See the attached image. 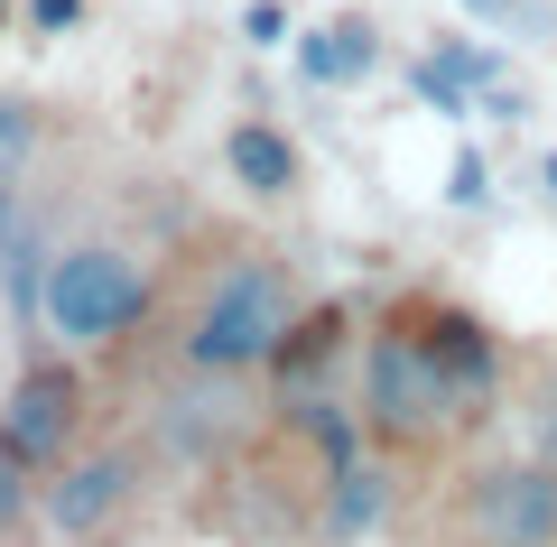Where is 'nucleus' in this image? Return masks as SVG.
Masks as SVG:
<instances>
[{
    "mask_svg": "<svg viewBox=\"0 0 557 547\" xmlns=\"http://www.w3.org/2000/svg\"><path fill=\"white\" fill-rule=\"evenodd\" d=\"M446 520H456V547H557V464H539V455L474 464Z\"/></svg>",
    "mask_w": 557,
    "mask_h": 547,
    "instance_id": "20e7f679",
    "label": "nucleus"
},
{
    "mask_svg": "<svg viewBox=\"0 0 557 547\" xmlns=\"http://www.w3.org/2000/svg\"><path fill=\"white\" fill-rule=\"evenodd\" d=\"M139 483H149V464H139L131 446H102V455H65L57 473H47V529L57 538H75V547H94V538H112L121 520L139 510Z\"/></svg>",
    "mask_w": 557,
    "mask_h": 547,
    "instance_id": "423d86ee",
    "label": "nucleus"
},
{
    "mask_svg": "<svg viewBox=\"0 0 557 547\" xmlns=\"http://www.w3.org/2000/svg\"><path fill=\"white\" fill-rule=\"evenodd\" d=\"M38 307L75 352H102V344H131V334L168 307V278L149 270L131 241H75V251L47 260Z\"/></svg>",
    "mask_w": 557,
    "mask_h": 547,
    "instance_id": "7ed1b4c3",
    "label": "nucleus"
},
{
    "mask_svg": "<svg viewBox=\"0 0 557 547\" xmlns=\"http://www.w3.org/2000/svg\"><path fill=\"white\" fill-rule=\"evenodd\" d=\"M223 158H233V176L251 196H288V186H298V149H288L270 121H242V130L223 139Z\"/></svg>",
    "mask_w": 557,
    "mask_h": 547,
    "instance_id": "0eeeda50",
    "label": "nucleus"
},
{
    "mask_svg": "<svg viewBox=\"0 0 557 547\" xmlns=\"http://www.w3.org/2000/svg\"><path fill=\"white\" fill-rule=\"evenodd\" d=\"M20 241H28V204H20V186H0V270L20 260Z\"/></svg>",
    "mask_w": 557,
    "mask_h": 547,
    "instance_id": "f8f14e48",
    "label": "nucleus"
},
{
    "mask_svg": "<svg viewBox=\"0 0 557 547\" xmlns=\"http://www.w3.org/2000/svg\"><path fill=\"white\" fill-rule=\"evenodd\" d=\"M298 278L270 241H223L205 260L196 297L177 307V372L196 381H251L270 372V352L298 334Z\"/></svg>",
    "mask_w": 557,
    "mask_h": 547,
    "instance_id": "f03ea898",
    "label": "nucleus"
},
{
    "mask_svg": "<svg viewBox=\"0 0 557 547\" xmlns=\"http://www.w3.org/2000/svg\"><path fill=\"white\" fill-rule=\"evenodd\" d=\"M84 436V381L65 372V362H28L20 381H10V399H0V455L28 473V483H47V473L75 455Z\"/></svg>",
    "mask_w": 557,
    "mask_h": 547,
    "instance_id": "39448f33",
    "label": "nucleus"
},
{
    "mask_svg": "<svg viewBox=\"0 0 557 547\" xmlns=\"http://www.w3.org/2000/svg\"><path fill=\"white\" fill-rule=\"evenodd\" d=\"M502 390V334L474 307H446V297H409L391 307L354 352V427L381 455H446Z\"/></svg>",
    "mask_w": 557,
    "mask_h": 547,
    "instance_id": "f257e3e1",
    "label": "nucleus"
},
{
    "mask_svg": "<svg viewBox=\"0 0 557 547\" xmlns=\"http://www.w3.org/2000/svg\"><path fill=\"white\" fill-rule=\"evenodd\" d=\"M0 28H10V0H0Z\"/></svg>",
    "mask_w": 557,
    "mask_h": 547,
    "instance_id": "4468645a",
    "label": "nucleus"
},
{
    "mask_svg": "<svg viewBox=\"0 0 557 547\" xmlns=\"http://www.w3.org/2000/svg\"><path fill=\"white\" fill-rule=\"evenodd\" d=\"M362 65H372V28H362V20L317 28V47H307V75H317V84H344V75H362Z\"/></svg>",
    "mask_w": 557,
    "mask_h": 547,
    "instance_id": "9b49d317",
    "label": "nucleus"
},
{
    "mask_svg": "<svg viewBox=\"0 0 557 547\" xmlns=\"http://www.w3.org/2000/svg\"><path fill=\"white\" fill-rule=\"evenodd\" d=\"M20 501H28V473H20V464H10V455H0V529L20 520Z\"/></svg>",
    "mask_w": 557,
    "mask_h": 547,
    "instance_id": "ddd939ff",
    "label": "nucleus"
},
{
    "mask_svg": "<svg viewBox=\"0 0 557 547\" xmlns=\"http://www.w3.org/2000/svg\"><path fill=\"white\" fill-rule=\"evenodd\" d=\"M325 492H335V501H325V538H362L372 510H381V473L354 455V464H325Z\"/></svg>",
    "mask_w": 557,
    "mask_h": 547,
    "instance_id": "1a4fd4ad",
    "label": "nucleus"
},
{
    "mask_svg": "<svg viewBox=\"0 0 557 547\" xmlns=\"http://www.w3.org/2000/svg\"><path fill=\"white\" fill-rule=\"evenodd\" d=\"M520 399H530V455L539 464H557V352H530V362H520Z\"/></svg>",
    "mask_w": 557,
    "mask_h": 547,
    "instance_id": "9d476101",
    "label": "nucleus"
},
{
    "mask_svg": "<svg viewBox=\"0 0 557 547\" xmlns=\"http://www.w3.org/2000/svg\"><path fill=\"white\" fill-rule=\"evenodd\" d=\"M47 149V102L38 94H0V186H28Z\"/></svg>",
    "mask_w": 557,
    "mask_h": 547,
    "instance_id": "6e6552de",
    "label": "nucleus"
}]
</instances>
